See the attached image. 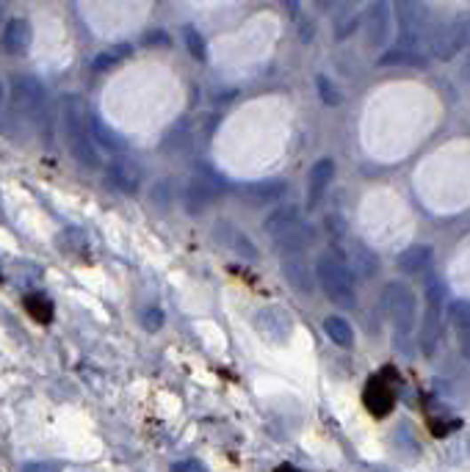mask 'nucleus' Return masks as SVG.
Segmentation results:
<instances>
[{
    "label": "nucleus",
    "mask_w": 470,
    "mask_h": 472,
    "mask_svg": "<svg viewBox=\"0 0 470 472\" xmlns=\"http://www.w3.org/2000/svg\"><path fill=\"white\" fill-rule=\"evenodd\" d=\"M64 138H67L69 155L81 166H86V169L100 166V146L94 144V138L89 133V114H86L84 99H78V97H69L64 106Z\"/></svg>",
    "instance_id": "1"
},
{
    "label": "nucleus",
    "mask_w": 470,
    "mask_h": 472,
    "mask_svg": "<svg viewBox=\"0 0 470 472\" xmlns=\"http://www.w3.org/2000/svg\"><path fill=\"white\" fill-rule=\"evenodd\" d=\"M315 279L324 290V295L332 304L352 310L357 304V290H354V273L343 257L324 252L315 260Z\"/></svg>",
    "instance_id": "2"
},
{
    "label": "nucleus",
    "mask_w": 470,
    "mask_h": 472,
    "mask_svg": "<svg viewBox=\"0 0 470 472\" xmlns=\"http://www.w3.org/2000/svg\"><path fill=\"white\" fill-rule=\"evenodd\" d=\"M395 22H399V50H418L429 31V9L424 0H393Z\"/></svg>",
    "instance_id": "3"
},
{
    "label": "nucleus",
    "mask_w": 470,
    "mask_h": 472,
    "mask_svg": "<svg viewBox=\"0 0 470 472\" xmlns=\"http://www.w3.org/2000/svg\"><path fill=\"white\" fill-rule=\"evenodd\" d=\"M382 307L393 323V329L399 337L412 334L415 323H418V298L404 282H390L382 290Z\"/></svg>",
    "instance_id": "4"
},
{
    "label": "nucleus",
    "mask_w": 470,
    "mask_h": 472,
    "mask_svg": "<svg viewBox=\"0 0 470 472\" xmlns=\"http://www.w3.org/2000/svg\"><path fill=\"white\" fill-rule=\"evenodd\" d=\"M429 44H432V56L440 61H449L459 50L470 47V14H459L449 22H442L432 34Z\"/></svg>",
    "instance_id": "5"
},
{
    "label": "nucleus",
    "mask_w": 470,
    "mask_h": 472,
    "mask_svg": "<svg viewBox=\"0 0 470 472\" xmlns=\"http://www.w3.org/2000/svg\"><path fill=\"white\" fill-rule=\"evenodd\" d=\"M9 89H12V103L17 114L36 119L44 111V89L34 75H14Z\"/></svg>",
    "instance_id": "6"
},
{
    "label": "nucleus",
    "mask_w": 470,
    "mask_h": 472,
    "mask_svg": "<svg viewBox=\"0 0 470 472\" xmlns=\"http://www.w3.org/2000/svg\"><path fill=\"white\" fill-rule=\"evenodd\" d=\"M255 329L260 332L263 340L275 342V345H285L293 334V318L288 310L271 304L255 312Z\"/></svg>",
    "instance_id": "7"
},
{
    "label": "nucleus",
    "mask_w": 470,
    "mask_h": 472,
    "mask_svg": "<svg viewBox=\"0 0 470 472\" xmlns=\"http://www.w3.org/2000/svg\"><path fill=\"white\" fill-rule=\"evenodd\" d=\"M390 28H393V17H390V0H377L368 12V22H365V39L370 47H385L390 39Z\"/></svg>",
    "instance_id": "8"
},
{
    "label": "nucleus",
    "mask_w": 470,
    "mask_h": 472,
    "mask_svg": "<svg viewBox=\"0 0 470 472\" xmlns=\"http://www.w3.org/2000/svg\"><path fill=\"white\" fill-rule=\"evenodd\" d=\"M395 404V389L387 382V373H379L365 384V406L374 412L377 417H385Z\"/></svg>",
    "instance_id": "9"
},
{
    "label": "nucleus",
    "mask_w": 470,
    "mask_h": 472,
    "mask_svg": "<svg viewBox=\"0 0 470 472\" xmlns=\"http://www.w3.org/2000/svg\"><path fill=\"white\" fill-rule=\"evenodd\" d=\"M332 180H335V161L332 158L315 161L313 169H310V180H307V205L310 208L321 205V199H324V193L332 185Z\"/></svg>",
    "instance_id": "10"
},
{
    "label": "nucleus",
    "mask_w": 470,
    "mask_h": 472,
    "mask_svg": "<svg viewBox=\"0 0 470 472\" xmlns=\"http://www.w3.org/2000/svg\"><path fill=\"white\" fill-rule=\"evenodd\" d=\"M313 238H315V232H313L310 224L296 221L291 230H285L283 235L275 238V246H277V252H283V257L285 255H302L305 248L313 243Z\"/></svg>",
    "instance_id": "11"
},
{
    "label": "nucleus",
    "mask_w": 470,
    "mask_h": 472,
    "mask_svg": "<svg viewBox=\"0 0 470 472\" xmlns=\"http://www.w3.org/2000/svg\"><path fill=\"white\" fill-rule=\"evenodd\" d=\"M31 47V22L14 17L4 28V50L9 56H26Z\"/></svg>",
    "instance_id": "12"
},
{
    "label": "nucleus",
    "mask_w": 470,
    "mask_h": 472,
    "mask_svg": "<svg viewBox=\"0 0 470 472\" xmlns=\"http://www.w3.org/2000/svg\"><path fill=\"white\" fill-rule=\"evenodd\" d=\"M283 273H285V279L293 290H299L305 295L313 293V273H310V265L305 263L302 255H285L283 257Z\"/></svg>",
    "instance_id": "13"
},
{
    "label": "nucleus",
    "mask_w": 470,
    "mask_h": 472,
    "mask_svg": "<svg viewBox=\"0 0 470 472\" xmlns=\"http://www.w3.org/2000/svg\"><path fill=\"white\" fill-rule=\"evenodd\" d=\"M432 257H434V252H432V246H424V243H412V246H407L404 252L399 255V260H395V265H399L404 273H424L429 265H432Z\"/></svg>",
    "instance_id": "14"
},
{
    "label": "nucleus",
    "mask_w": 470,
    "mask_h": 472,
    "mask_svg": "<svg viewBox=\"0 0 470 472\" xmlns=\"http://www.w3.org/2000/svg\"><path fill=\"white\" fill-rule=\"evenodd\" d=\"M216 193H219V188H213V185H211V177H205V180L194 183V185L186 191L183 205H186V210H188L191 216H200V213H205V210L213 205Z\"/></svg>",
    "instance_id": "15"
},
{
    "label": "nucleus",
    "mask_w": 470,
    "mask_h": 472,
    "mask_svg": "<svg viewBox=\"0 0 470 472\" xmlns=\"http://www.w3.org/2000/svg\"><path fill=\"white\" fill-rule=\"evenodd\" d=\"M108 183L116 188V191H122V193H136L139 191V169H133L131 163H122V161H116V163H111L108 166Z\"/></svg>",
    "instance_id": "16"
},
{
    "label": "nucleus",
    "mask_w": 470,
    "mask_h": 472,
    "mask_svg": "<svg viewBox=\"0 0 470 472\" xmlns=\"http://www.w3.org/2000/svg\"><path fill=\"white\" fill-rule=\"evenodd\" d=\"M243 196L250 199L252 205H266V202H275V199H283V196H285V183H280V180L250 183V185H243Z\"/></svg>",
    "instance_id": "17"
},
{
    "label": "nucleus",
    "mask_w": 470,
    "mask_h": 472,
    "mask_svg": "<svg viewBox=\"0 0 470 472\" xmlns=\"http://www.w3.org/2000/svg\"><path fill=\"white\" fill-rule=\"evenodd\" d=\"M89 133L94 138L97 146H103V149H114V153H125V138H119L108 124L103 119H97V116H89Z\"/></svg>",
    "instance_id": "18"
},
{
    "label": "nucleus",
    "mask_w": 470,
    "mask_h": 472,
    "mask_svg": "<svg viewBox=\"0 0 470 472\" xmlns=\"http://www.w3.org/2000/svg\"><path fill=\"white\" fill-rule=\"evenodd\" d=\"M296 221H302L299 208L285 205V208H277L275 213H268V218H266V224H263V230H266L271 238H277V235H283L285 230H291Z\"/></svg>",
    "instance_id": "19"
},
{
    "label": "nucleus",
    "mask_w": 470,
    "mask_h": 472,
    "mask_svg": "<svg viewBox=\"0 0 470 472\" xmlns=\"http://www.w3.org/2000/svg\"><path fill=\"white\" fill-rule=\"evenodd\" d=\"M216 232H225V238H221V243H225L227 248H233V252L238 255V257H243V260H250V263H255L258 260V248H255V243L246 238V235H241L238 230H233V227H216Z\"/></svg>",
    "instance_id": "20"
},
{
    "label": "nucleus",
    "mask_w": 470,
    "mask_h": 472,
    "mask_svg": "<svg viewBox=\"0 0 470 472\" xmlns=\"http://www.w3.org/2000/svg\"><path fill=\"white\" fill-rule=\"evenodd\" d=\"M324 332L327 337L338 345V348H352L354 345V329H352V323L340 318V315H330L324 318Z\"/></svg>",
    "instance_id": "21"
},
{
    "label": "nucleus",
    "mask_w": 470,
    "mask_h": 472,
    "mask_svg": "<svg viewBox=\"0 0 470 472\" xmlns=\"http://www.w3.org/2000/svg\"><path fill=\"white\" fill-rule=\"evenodd\" d=\"M349 268H352V273H360V277L370 279L379 271V260H377V255L370 252L368 246L352 243V265Z\"/></svg>",
    "instance_id": "22"
},
{
    "label": "nucleus",
    "mask_w": 470,
    "mask_h": 472,
    "mask_svg": "<svg viewBox=\"0 0 470 472\" xmlns=\"http://www.w3.org/2000/svg\"><path fill=\"white\" fill-rule=\"evenodd\" d=\"M128 56H131V44H128V42H122V44L111 47V50H106V53L94 56V59H92V69H97V72H106V69L116 67L122 59H128Z\"/></svg>",
    "instance_id": "23"
},
{
    "label": "nucleus",
    "mask_w": 470,
    "mask_h": 472,
    "mask_svg": "<svg viewBox=\"0 0 470 472\" xmlns=\"http://www.w3.org/2000/svg\"><path fill=\"white\" fill-rule=\"evenodd\" d=\"M449 318L459 332L470 329V298H457L449 304Z\"/></svg>",
    "instance_id": "24"
},
{
    "label": "nucleus",
    "mask_w": 470,
    "mask_h": 472,
    "mask_svg": "<svg viewBox=\"0 0 470 472\" xmlns=\"http://www.w3.org/2000/svg\"><path fill=\"white\" fill-rule=\"evenodd\" d=\"M183 36H186V47H188V53H191V59H196V61H205L208 59V47H205V36L196 31V28H183Z\"/></svg>",
    "instance_id": "25"
},
{
    "label": "nucleus",
    "mask_w": 470,
    "mask_h": 472,
    "mask_svg": "<svg viewBox=\"0 0 470 472\" xmlns=\"http://www.w3.org/2000/svg\"><path fill=\"white\" fill-rule=\"evenodd\" d=\"M26 307H28V312H31L39 323H47V320H51V315H53V304L47 302L44 295H28V298H26Z\"/></svg>",
    "instance_id": "26"
},
{
    "label": "nucleus",
    "mask_w": 470,
    "mask_h": 472,
    "mask_svg": "<svg viewBox=\"0 0 470 472\" xmlns=\"http://www.w3.org/2000/svg\"><path fill=\"white\" fill-rule=\"evenodd\" d=\"M139 323H141L147 332H158V329L163 326V310L155 307V304L144 307V310L139 312Z\"/></svg>",
    "instance_id": "27"
},
{
    "label": "nucleus",
    "mask_w": 470,
    "mask_h": 472,
    "mask_svg": "<svg viewBox=\"0 0 470 472\" xmlns=\"http://www.w3.org/2000/svg\"><path fill=\"white\" fill-rule=\"evenodd\" d=\"M315 86H318V97L324 99L327 106H338V103H340V94H338V89L332 86L330 78H324V75H318V78H315Z\"/></svg>",
    "instance_id": "28"
},
{
    "label": "nucleus",
    "mask_w": 470,
    "mask_h": 472,
    "mask_svg": "<svg viewBox=\"0 0 470 472\" xmlns=\"http://www.w3.org/2000/svg\"><path fill=\"white\" fill-rule=\"evenodd\" d=\"M169 472H208V467L200 459H183V461H178L175 467H171Z\"/></svg>",
    "instance_id": "29"
},
{
    "label": "nucleus",
    "mask_w": 470,
    "mask_h": 472,
    "mask_svg": "<svg viewBox=\"0 0 470 472\" xmlns=\"http://www.w3.org/2000/svg\"><path fill=\"white\" fill-rule=\"evenodd\" d=\"M395 439H404V447H407V453H410V456H418V453H420L418 439H415L404 426H399V431H395Z\"/></svg>",
    "instance_id": "30"
},
{
    "label": "nucleus",
    "mask_w": 470,
    "mask_h": 472,
    "mask_svg": "<svg viewBox=\"0 0 470 472\" xmlns=\"http://www.w3.org/2000/svg\"><path fill=\"white\" fill-rule=\"evenodd\" d=\"M144 47H169L166 31H150V34L144 36Z\"/></svg>",
    "instance_id": "31"
},
{
    "label": "nucleus",
    "mask_w": 470,
    "mask_h": 472,
    "mask_svg": "<svg viewBox=\"0 0 470 472\" xmlns=\"http://www.w3.org/2000/svg\"><path fill=\"white\" fill-rule=\"evenodd\" d=\"M22 472H61L56 461H31L22 467Z\"/></svg>",
    "instance_id": "32"
},
{
    "label": "nucleus",
    "mask_w": 470,
    "mask_h": 472,
    "mask_svg": "<svg viewBox=\"0 0 470 472\" xmlns=\"http://www.w3.org/2000/svg\"><path fill=\"white\" fill-rule=\"evenodd\" d=\"M459 351H462V357H465V359H470V329H467V332H462Z\"/></svg>",
    "instance_id": "33"
},
{
    "label": "nucleus",
    "mask_w": 470,
    "mask_h": 472,
    "mask_svg": "<svg viewBox=\"0 0 470 472\" xmlns=\"http://www.w3.org/2000/svg\"><path fill=\"white\" fill-rule=\"evenodd\" d=\"M283 6H285L291 14H296V12H299V4H296V0H283Z\"/></svg>",
    "instance_id": "34"
},
{
    "label": "nucleus",
    "mask_w": 470,
    "mask_h": 472,
    "mask_svg": "<svg viewBox=\"0 0 470 472\" xmlns=\"http://www.w3.org/2000/svg\"><path fill=\"white\" fill-rule=\"evenodd\" d=\"M315 4H318V9H332L338 0H315Z\"/></svg>",
    "instance_id": "35"
},
{
    "label": "nucleus",
    "mask_w": 470,
    "mask_h": 472,
    "mask_svg": "<svg viewBox=\"0 0 470 472\" xmlns=\"http://www.w3.org/2000/svg\"><path fill=\"white\" fill-rule=\"evenodd\" d=\"M462 78L467 81V86H470V59L465 61V67H462Z\"/></svg>",
    "instance_id": "36"
},
{
    "label": "nucleus",
    "mask_w": 470,
    "mask_h": 472,
    "mask_svg": "<svg viewBox=\"0 0 470 472\" xmlns=\"http://www.w3.org/2000/svg\"><path fill=\"white\" fill-rule=\"evenodd\" d=\"M4 99H6V89H4V81H0V108H4Z\"/></svg>",
    "instance_id": "37"
},
{
    "label": "nucleus",
    "mask_w": 470,
    "mask_h": 472,
    "mask_svg": "<svg viewBox=\"0 0 470 472\" xmlns=\"http://www.w3.org/2000/svg\"><path fill=\"white\" fill-rule=\"evenodd\" d=\"M277 472H302V469H296V467H288V464H285V467H280Z\"/></svg>",
    "instance_id": "38"
}]
</instances>
